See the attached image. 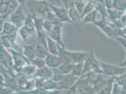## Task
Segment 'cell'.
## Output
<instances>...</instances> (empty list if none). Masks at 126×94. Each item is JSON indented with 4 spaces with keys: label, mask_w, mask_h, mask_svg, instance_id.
<instances>
[{
    "label": "cell",
    "mask_w": 126,
    "mask_h": 94,
    "mask_svg": "<svg viewBox=\"0 0 126 94\" xmlns=\"http://www.w3.org/2000/svg\"><path fill=\"white\" fill-rule=\"evenodd\" d=\"M83 67L84 77L90 74H103L99 61L95 58L93 51H91L89 57L84 61Z\"/></svg>",
    "instance_id": "cell-1"
},
{
    "label": "cell",
    "mask_w": 126,
    "mask_h": 94,
    "mask_svg": "<svg viewBox=\"0 0 126 94\" xmlns=\"http://www.w3.org/2000/svg\"><path fill=\"white\" fill-rule=\"evenodd\" d=\"M27 4L30 10L31 13L39 14L43 17H46L47 10L49 8V3L46 0H29Z\"/></svg>",
    "instance_id": "cell-2"
},
{
    "label": "cell",
    "mask_w": 126,
    "mask_h": 94,
    "mask_svg": "<svg viewBox=\"0 0 126 94\" xmlns=\"http://www.w3.org/2000/svg\"><path fill=\"white\" fill-rule=\"evenodd\" d=\"M103 74L110 77H117L126 73V68L120 65L111 64L99 61Z\"/></svg>",
    "instance_id": "cell-3"
},
{
    "label": "cell",
    "mask_w": 126,
    "mask_h": 94,
    "mask_svg": "<svg viewBox=\"0 0 126 94\" xmlns=\"http://www.w3.org/2000/svg\"><path fill=\"white\" fill-rule=\"evenodd\" d=\"M95 26L97 27L105 35L110 39H115V30L116 26L111 22L106 20V18L101 17L100 20H96L94 23Z\"/></svg>",
    "instance_id": "cell-4"
},
{
    "label": "cell",
    "mask_w": 126,
    "mask_h": 94,
    "mask_svg": "<svg viewBox=\"0 0 126 94\" xmlns=\"http://www.w3.org/2000/svg\"><path fill=\"white\" fill-rule=\"evenodd\" d=\"M11 52L13 59L14 68L16 73L19 74L25 66L31 64V61L23 53L16 51L12 48L11 49Z\"/></svg>",
    "instance_id": "cell-5"
},
{
    "label": "cell",
    "mask_w": 126,
    "mask_h": 94,
    "mask_svg": "<svg viewBox=\"0 0 126 94\" xmlns=\"http://www.w3.org/2000/svg\"><path fill=\"white\" fill-rule=\"evenodd\" d=\"M0 65L8 70L11 74L14 76L13 72H15L14 68V62L12 54H10L5 48L0 44Z\"/></svg>",
    "instance_id": "cell-6"
},
{
    "label": "cell",
    "mask_w": 126,
    "mask_h": 94,
    "mask_svg": "<svg viewBox=\"0 0 126 94\" xmlns=\"http://www.w3.org/2000/svg\"><path fill=\"white\" fill-rule=\"evenodd\" d=\"M10 16V22L15 25L19 29L23 26V23L26 19L24 12V5L20 4Z\"/></svg>",
    "instance_id": "cell-7"
},
{
    "label": "cell",
    "mask_w": 126,
    "mask_h": 94,
    "mask_svg": "<svg viewBox=\"0 0 126 94\" xmlns=\"http://www.w3.org/2000/svg\"><path fill=\"white\" fill-rule=\"evenodd\" d=\"M49 7L62 22L73 23L69 16L68 10L64 6L57 7L49 3Z\"/></svg>",
    "instance_id": "cell-8"
},
{
    "label": "cell",
    "mask_w": 126,
    "mask_h": 94,
    "mask_svg": "<svg viewBox=\"0 0 126 94\" xmlns=\"http://www.w3.org/2000/svg\"><path fill=\"white\" fill-rule=\"evenodd\" d=\"M63 23L54 26L53 28L51 31L46 32L47 36L56 42L58 44L63 47H65L62 39L61 29L63 27Z\"/></svg>",
    "instance_id": "cell-9"
},
{
    "label": "cell",
    "mask_w": 126,
    "mask_h": 94,
    "mask_svg": "<svg viewBox=\"0 0 126 94\" xmlns=\"http://www.w3.org/2000/svg\"><path fill=\"white\" fill-rule=\"evenodd\" d=\"M45 59L46 65L51 69L58 68L63 63L61 58L59 56L54 55L50 53Z\"/></svg>",
    "instance_id": "cell-10"
},
{
    "label": "cell",
    "mask_w": 126,
    "mask_h": 94,
    "mask_svg": "<svg viewBox=\"0 0 126 94\" xmlns=\"http://www.w3.org/2000/svg\"><path fill=\"white\" fill-rule=\"evenodd\" d=\"M90 53L91 51H72V63L74 64H77L84 63V61L89 57Z\"/></svg>",
    "instance_id": "cell-11"
},
{
    "label": "cell",
    "mask_w": 126,
    "mask_h": 94,
    "mask_svg": "<svg viewBox=\"0 0 126 94\" xmlns=\"http://www.w3.org/2000/svg\"><path fill=\"white\" fill-rule=\"evenodd\" d=\"M53 75L52 69L45 66L43 67L37 69L36 73L35 74V77H40L46 80L52 79Z\"/></svg>",
    "instance_id": "cell-12"
},
{
    "label": "cell",
    "mask_w": 126,
    "mask_h": 94,
    "mask_svg": "<svg viewBox=\"0 0 126 94\" xmlns=\"http://www.w3.org/2000/svg\"><path fill=\"white\" fill-rule=\"evenodd\" d=\"M19 29L12 23L8 22H4L2 30L0 31V35H6L7 36L17 33Z\"/></svg>",
    "instance_id": "cell-13"
},
{
    "label": "cell",
    "mask_w": 126,
    "mask_h": 94,
    "mask_svg": "<svg viewBox=\"0 0 126 94\" xmlns=\"http://www.w3.org/2000/svg\"><path fill=\"white\" fill-rule=\"evenodd\" d=\"M23 54L32 62L36 58L35 48L36 45H23Z\"/></svg>",
    "instance_id": "cell-14"
},
{
    "label": "cell",
    "mask_w": 126,
    "mask_h": 94,
    "mask_svg": "<svg viewBox=\"0 0 126 94\" xmlns=\"http://www.w3.org/2000/svg\"><path fill=\"white\" fill-rule=\"evenodd\" d=\"M59 56L61 58L63 63H72V51L67 50L65 47L60 46L59 44Z\"/></svg>",
    "instance_id": "cell-15"
},
{
    "label": "cell",
    "mask_w": 126,
    "mask_h": 94,
    "mask_svg": "<svg viewBox=\"0 0 126 94\" xmlns=\"http://www.w3.org/2000/svg\"><path fill=\"white\" fill-rule=\"evenodd\" d=\"M88 1L91 0H87ZM94 1L95 10L101 15V17H108L107 9L105 7L104 0H92Z\"/></svg>",
    "instance_id": "cell-16"
},
{
    "label": "cell",
    "mask_w": 126,
    "mask_h": 94,
    "mask_svg": "<svg viewBox=\"0 0 126 94\" xmlns=\"http://www.w3.org/2000/svg\"><path fill=\"white\" fill-rule=\"evenodd\" d=\"M115 83V79L113 77H110L103 87L98 92V94H111L113 89V85Z\"/></svg>",
    "instance_id": "cell-17"
},
{
    "label": "cell",
    "mask_w": 126,
    "mask_h": 94,
    "mask_svg": "<svg viewBox=\"0 0 126 94\" xmlns=\"http://www.w3.org/2000/svg\"><path fill=\"white\" fill-rule=\"evenodd\" d=\"M37 41L38 43L45 47L47 50V35L44 30L36 31Z\"/></svg>",
    "instance_id": "cell-18"
},
{
    "label": "cell",
    "mask_w": 126,
    "mask_h": 94,
    "mask_svg": "<svg viewBox=\"0 0 126 94\" xmlns=\"http://www.w3.org/2000/svg\"><path fill=\"white\" fill-rule=\"evenodd\" d=\"M47 49L51 54L59 56V48L58 44L51 38L47 36Z\"/></svg>",
    "instance_id": "cell-19"
},
{
    "label": "cell",
    "mask_w": 126,
    "mask_h": 94,
    "mask_svg": "<svg viewBox=\"0 0 126 94\" xmlns=\"http://www.w3.org/2000/svg\"><path fill=\"white\" fill-rule=\"evenodd\" d=\"M98 12L95 9L89 13L87 14L82 19V20L80 22V24L83 25L84 24H88V23H94L96 21V18Z\"/></svg>",
    "instance_id": "cell-20"
},
{
    "label": "cell",
    "mask_w": 126,
    "mask_h": 94,
    "mask_svg": "<svg viewBox=\"0 0 126 94\" xmlns=\"http://www.w3.org/2000/svg\"><path fill=\"white\" fill-rule=\"evenodd\" d=\"M103 74H97L96 78L94 80V90L98 93L100 91V90L103 87L108 79V78L105 79L102 76Z\"/></svg>",
    "instance_id": "cell-21"
},
{
    "label": "cell",
    "mask_w": 126,
    "mask_h": 94,
    "mask_svg": "<svg viewBox=\"0 0 126 94\" xmlns=\"http://www.w3.org/2000/svg\"><path fill=\"white\" fill-rule=\"evenodd\" d=\"M37 69L34 65L32 64H28L23 68L19 74L25 75L28 77H30L32 75H35L36 73Z\"/></svg>",
    "instance_id": "cell-22"
},
{
    "label": "cell",
    "mask_w": 126,
    "mask_h": 94,
    "mask_svg": "<svg viewBox=\"0 0 126 94\" xmlns=\"http://www.w3.org/2000/svg\"><path fill=\"white\" fill-rule=\"evenodd\" d=\"M107 13L110 22L112 23H115L116 21L118 20L121 18V16L124 12L117 11L114 9L107 10Z\"/></svg>",
    "instance_id": "cell-23"
},
{
    "label": "cell",
    "mask_w": 126,
    "mask_h": 94,
    "mask_svg": "<svg viewBox=\"0 0 126 94\" xmlns=\"http://www.w3.org/2000/svg\"><path fill=\"white\" fill-rule=\"evenodd\" d=\"M49 53L48 51L45 47L38 43L36 44L35 55L36 58L45 59Z\"/></svg>",
    "instance_id": "cell-24"
},
{
    "label": "cell",
    "mask_w": 126,
    "mask_h": 94,
    "mask_svg": "<svg viewBox=\"0 0 126 94\" xmlns=\"http://www.w3.org/2000/svg\"><path fill=\"white\" fill-rule=\"evenodd\" d=\"M74 76L79 78L84 76L83 63L74 64L72 72L71 73Z\"/></svg>",
    "instance_id": "cell-25"
},
{
    "label": "cell",
    "mask_w": 126,
    "mask_h": 94,
    "mask_svg": "<svg viewBox=\"0 0 126 94\" xmlns=\"http://www.w3.org/2000/svg\"><path fill=\"white\" fill-rule=\"evenodd\" d=\"M24 26L33 33L36 32L34 22L31 13L29 14L26 16V19L24 22Z\"/></svg>",
    "instance_id": "cell-26"
},
{
    "label": "cell",
    "mask_w": 126,
    "mask_h": 94,
    "mask_svg": "<svg viewBox=\"0 0 126 94\" xmlns=\"http://www.w3.org/2000/svg\"><path fill=\"white\" fill-rule=\"evenodd\" d=\"M68 14L69 17L72 21H79L81 19V14L79 13L77 9L76 8L75 6H73L68 9Z\"/></svg>",
    "instance_id": "cell-27"
},
{
    "label": "cell",
    "mask_w": 126,
    "mask_h": 94,
    "mask_svg": "<svg viewBox=\"0 0 126 94\" xmlns=\"http://www.w3.org/2000/svg\"><path fill=\"white\" fill-rule=\"evenodd\" d=\"M112 8L122 12L126 11V0H113Z\"/></svg>",
    "instance_id": "cell-28"
},
{
    "label": "cell",
    "mask_w": 126,
    "mask_h": 94,
    "mask_svg": "<svg viewBox=\"0 0 126 94\" xmlns=\"http://www.w3.org/2000/svg\"><path fill=\"white\" fill-rule=\"evenodd\" d=\"M46 18L49 22H50L52 24L53 26H55L61 23H63L59 19L58 16H57L53 12L49 11V10H47V15L46 16Z\"/></svg>",
    "instance_id": "cell-29"
},
{
    "label": "cell",
    "mask_w": 126,
    "mask_h": 94,
    "mask_svg": "<svg viewBox=\"0 0 126 94\" xmlns=\"http://www.w3.org/2000/svg\"><path fill=\"white\" fill-rule=\"evenodd\" d=\"M19 33L22 40L25 42H27L32 36L33 32L23 26L19 29Z\"/></svg>",
    "instance_id": "cell-30"
},
{
    "label": "cell",
    "mask_w": 126,
    "mask_h": 94,
    "mask_svg": "<svg viewBox=\"0 0 126 94\" xmlns=\"http://www.w3.org/2000/svg\"><path fill=\"white\" fill-rule=\"evenodd\" d=\"M74 64L73 63H63L58 69L64 74L67 75L72 73Z\"/></svg>",
    "instance_id": "cell-31"
},
{
    "label": "cell",
    "mask_w": 126,
    "mask_h": 94,
    "mask_svg": "<svg viewBox=\"0 0 126 94\" xmlns=\"http://www.w3.org/2000/svg\"><path fill=\"white\" fill-rule=\"evenodd\" d=\"M20 4L17 1V0H11V1L8 3V12L6 15V18H7L9 16H11V14H12L16 9L18 8Z\"/></svg>",
    "instance_id": "cell-32"
},
{
    "label": "cell",
    "mask_w": 126,
    "mask_h": 94,
    "mask_svg": "<svg viewBox=\"0 0 126 94\" xmlns=\"http://www.w3.org/2000/svg\"><path fill=\"white\" fill-rule=\"evenodd\" d=\"M31 14H32V17L34 22L36 31L39 30H44L43 28V23L45 18H44L43 17H38L36 15V14L35 13H31Z\"/></svg>",
    "instance_id": "cell-33"
},
{
    "label": "cell",
    "mask_w": 126,
    "mask_h": 94,
    "mask_svg": "<svg viewBox=\"0 0 126 94\" xmlns=\"http://www.w3.org/2000/svg\"><path fill=\"white\" fill-rule=\"evenodd\" d=\"M95 6L94 1L92 0L88 1V3L85 7L84 11L81 16V19L84 17L85 16H86L87 14L89 13L92 11L95 10Z\"/></svg>",
    "instance_id": "cell-34"
},
{
    "label": "cell",
    "mask_w": 126,
    "mask_h": 94,
    "mask_svg": "<svg viewBox=\"0 0 126 94\" xmlns=\"http://www.w3.org/2000/svg\"><path fill=\"white\" fill-rule=\"evenodd\" d=\"M0 43L6 49H11L12 47V42L7 35H0Z\"/></svg>",
    "instance_id": "cell-35"
},
{
    "label": "cell",
    "mask_w": 126,
    "mask_h": 94,
    "mask_svg": "<svg viewBox=\"0 0 126 94\" xmlns=\"http://www.w3.org/2000/svg\"><path fill=\"white\" fill-rule=\"evenodd\" d=\"M52 70L53 75L52 79L55 82H60L65 75L62 73L58 68L52 69Z\"/></svg>",
    "instance_id": "cell-36"
},
{
    "label": "cell",
    "mask_w": 126,
    "mask_h": 94,
    "mask_svg": "<svg viewBox=\"0 0 126 94\" xmlns=\"http://www.w3.org/2000/svg\"><path fill=\"white\" fill-rule=\"evenodd\" d=\"M31 63L34 65L37 69L42 68L46 66V63L45 59L36 58L31 62Z\"/></svg>",
    "instance_id": "cell-37"
},
{
    "label": "cell",
    "mask_w": 126,
    "mask_h": 94,
    "mask_svg": "<svg viewBox=\"0 0 126 94\" xmlns=\"http://www.w3.org/2000/svg\"><path fill=\"white\" fill-rule=\"evenodd\" d=\"M54 26L52 24L47 20L46 18L44 19L43 23V28L44 30L46 32H48L51 31L53 28Z\"/></svg>",
    "instance_id": "cell-38"
},
{
    "label": "cell",
    "mask_w": 126,
    "mask_h": 94,
    "mask_svg": "<svg viewBox=\"0 0 126 94\" xmlns=\"http://www.w3.org/2000/svg\"><path fill=\"white\" fill-rule=\"evenodd\" d=\"M74 6L76 7V8L77 9L79 13L81 15L83 12L84 8L86 5L83 2V1H77L75 0L74 1Z\"/></svg>",
    "instance_id": "cell-39"
},
{
    "label": "cell",
    "mask_w": 126,
    "mask_h": 94,
    "mask_svg": "<svg viewBox=\"0 0 126 94\" xmlns=\"http://www.w3.org/2000/svg\"><path fill=\"white\" fill-rule=\"evenodd\" d=\"M60 1L63 6L67 9L74 6L75 0H60Z\"/></svg>",
    "instance_id": "cell-40"
},
{
    "label": "cell",
    "mask_w": 126,
    "mask_h": 94,
    "mask_svg": "<svg viewBox=\"0 0 126 94\" xmlns=\"http://www.w3.org/2000/svg\"><path fill=\"white\" fill-rule=\"evenodd\" d=\"M52 79H47L46 80L44 84V88L46 89H51L53 88L55 86V83Z\"/></svg>",
    "instance_id": "cell-41"
},
{
    "label": "cell",
    "mask_w": 126,
    "mask_h": 94,
    "mask_svg": "<svg viewBox=\"0 0 126 94\" xmlns=\"http://www.w3.org/2000/svg\"><path fill=\"white\" fill-rule=\"evenodd\" d=\"M121 87L117 83L115 82L111 94H121Z\"/></svg>",
    "instance_id": "cell-42"
},
{
    "label": "cell",
    "mask_w": 126,
    "mask_h": 94,
    "mask_svg": "<svg viewBox=\"0 0 126 94\" xmlns=\"http://www.w3.org/2000/svg\"><path fill=\"white\" fill-rule=\"evenodd\" d=\"M115 39L118 42L121 43L126 53V39L121 37H117V38H116Z\"/></svg>",
    "instance_id": "cell-43"
},
{
    "label": "cell",
    "mask_w": 126,
    "mask_h": 94,
    "mask_svg": "<svg viewBox=\"0 0 126 94\" xmlns=\"http://www.w3.org/2000/svg\"><path fill=\"white\" fill-rule=\"evenodd\" d=\"M112 1L113 0H104L105 7L107 10L111 9L112 8Z\"/></svg>",
    "instance_id": "cell-44"
},
{
    "label": "cell",
    "mask_w": 126,
    "mask_h": 94,
    "mask_svg": "<svg viewBox=\"0 0 126 94\" xmlns=\"http://www.w3.org/2000/svg\"><path fill=\"white\" fill-rule=\"evenodd\" d=\"M120 19L123 26L125 27L126 26V11L122 14Z\"/></svg>",
    "instance_id": "cell-45"
},
{
    "label": "cell",
    "mask_w": 126,
    "mask_h": 94,
    "mask_svg": "<svg viewBox=\"0 0 126 94\" xmlns=\"http://www.w3.org/2000/svg\"><path fill=\"white\" fill-rule=\"evenodd\" d=\"M11 0H0V5L1 4H8V3L11 1Z\"/></svg>",
    "instance_id": "cell-46"
},
{
    "label": "cell",
    "mask_w": 126,
    "mask_h": 94,
    "mask_svg": "<svg viewBox=\"0 0 126 94\" xmlns=\"http://www.w3.org/2000/svg\"><path fill=\"white\" fill-rule=\"evenodd\" d=\"M17 0L18 2V3H19V4H22V5L25 6V4L27 3V2L29 0Z\"/></svg>",
    "instance_id": "cell-47"
},
{
    "label": "cell",
    "mask_w": 126,
    "mask_h": 94,
    "mask_svg": "<svg viewBox=\"0 0 126 94\" xmlns=\"http://www.w3.org/2000/svg\"><path fill=\"white\" fill-rule=\"evenodd\" d=\"M121 94H126V87H121Z\"/></svg>",
    "instance_id": "cell-48"
},
{
    "label": "cell",
    "mask_w": 126,
    "mask_h": 94,
    "mask_svg": "<svg viewBox=\"0 0 126 94\" xmlns=\"http://www.w3.org/2000/svg\"><path fill=\"white\" fill-rule=\"evenodd\" d=\"M121 66H122V67H124L126 68V57L125 58V59L124 60V61L122 63H121V64L119 65Z\"/></svg>",
    "instance_id": "cell-49"
},
{
    "label": "cell",
    "mask_w": 126,
    "mask_h": 94,
    "mask_svg": "<svg viewBox=\"0 0 126 94\" xmlns=\"http://www.w3.org/2000/svg\"><path fill=\"white\" fill-rule=\"evenodd\" d=\"M55 0V1L56 2V3L58 4V5L60 6L61 5V3H61L60 0Z\"/></svg>",
    "instance_id": "cell-50"
},
{
    "label": "cell",
    "mask_w": 126,
    "mask_h": 94,
    "mask_svg": "<svg viewBox=\"0 0 126 94\" xmlns=\"http://www.w3.org/2000/svg\"><path fill=\"white\" fill-rule=\"evenodd\" d=\"M122 30H123V31L124 32V33L125 36L126 37V26H125V27H124L122 29Z\"/></svg>",
    "instance_id": "cell-51"
},
{
    "label": "cell",
    "mask_w": 126,
    "mask_h": 94,
    "mask_svg": "<svg viewBox=\"0 0 126 94\" xmlns=\"http://www.w3.org/2000/svg\"><path fill=\"white\" fill-rule=\"evenodd\" d=\"M77 0V1H83V0Z\"/></svg>",
    "instance_id": "cell-52"
},
{
    "label": "cell",
    "mask_w": 126,
    "mask_h": 94,
    "mask_svg": "<svg viewBox=\"0 0 126 94\" xmlns=\"http://www.w3.org/2000/svg\"></svg>",
    "instance_id": "cell-53"
},
{
    "label": "cell",
    "mask_w": 126,
    "mask_h": 94,
    "mask_svg": "<svg viewBox=\"0 0 126 94\" xmlns=\"http://www.w3.org/2000/svg\"></svg>",
    "instance_id": "cell-54"
}]
</instances>
